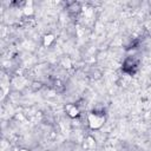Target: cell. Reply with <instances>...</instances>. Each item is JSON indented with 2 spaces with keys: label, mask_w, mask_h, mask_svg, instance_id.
<instances>
[{
  "label": "cell",
  "mask_w": 151,
  "mask_h": 151,
  "mask_svg": "<svg viewBox=\"0 0 151 151\" xmlns=\"http://www.w3.org/2000/svg\"><path fill=\"white\" fill-rule=\"evenodd\" d=\"M127 67H130L129 73H132V72H133V70L137 67V61H134V59H133V58H127V59L125 60L124 65H123L124 71H125V70H127Z\"/></svg>",
  "instance_id": "6da1fadb"
}]
</instances>
